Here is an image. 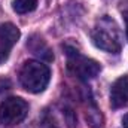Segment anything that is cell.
I'll return each instance as SVG.
<instances>
[{
	"label": "cell",
	"instance_id": "8",
	"mask_svg": "<svg viewBox=\"0 0 128 128\" xmlns=\"http://www.w3.org/2000/svg\"><path fill=\"white\" fill-rule=\"evenodd\" d=\"M27 48L33 55H36L37 58H40L42 61L51 63L54 60V54L51 51V48L48 46V43L39 36V34H33L30 39L27 40Z\"/></svg>",
	"mask_w": 128,
	"mask_h": 128
},
{
	"label": "cell",
	"instance_id": "3",
	"mask_svg": "<svg viewBox=\"0 0 128 128\" xmlns=\"http://www.w3.org/2000/svg\"><path fill=\"white\" fill-rule=\"evenodd\" d=\"M63 48L66 51V57H67V70L74 78H78L80 80H90V79H94L100 73L101 67L96 60L82 55L73 46L64 45Z\"/></svg>",
	"mask_w": 128,
	"mask_h": 128
},
{
	"label": "cell",
	"instance_id": "11",
	"mask_svg": "<svg viewBox=\"0 0 128 128\" xmlns=\"http://www.w3.org/2000/svg\"><path fill=\"white\" fill-rule=\"evenodd\" d=\"M122 128H128V113L124 115V118H122Z\"/></svg>",
	"mask_w": 128,
	"mask_h": 128
},
{
	"label": "cell",
	"instance_id": "4",
	"mask_svg": "<svg viewBox=\"0 0 128 128\" xmlns=\"http://www.w3.org/2000/svg\"><path fill=\"white\" fill-rule=\"evenodd\" d=\"M28 104L21 97H9L0 103V124L15 125L26 119Z\"/></svg>",
	"mask_w": 128,
	"mask_h": 128
},
{
	"label": "cell",
	"instance_id": "9",
	"mask_svg": "<svg viewBox=\"0 0 128 128\" xmlns=\"http://www.w3.org/2000/svg\"><path fill=\"white\" fill-rule=\"evenodd\" d=\"M90 104L91 106H88V110H86V121L92 128H101L103 127V116L92 100L90 101Z\"/></svg>",
	"mask_w": 128,
	"mask_h": 128
},
{
	"label": "cell",
	"instance_id": "5",
	"mask_svg": "<svg viewBox=\"0 0 128 128\" xmlns=\"http://www.w3.org/2000/svg\"><path fill=\"white\" fill-rule=\"evenodd\" d=\"M20 36H21L20 28L15 24L12 22L0 24V66L9 58L10 51L18 42Z\"/></svg>",
	"mask_w": 128,
	"mask_h": 128
},
{
	"label": "cell",
	"instance_id": "6",
	"mask_svg": "<svg viewBox=\"0 0 128 128\" xmlns=\"http://www.w3.org/2000/svg\"><path fill=\"white\" fill-rule=\"evenodd\" d=\"M46 122L52 128H74L76 127V116L74 112L67 106L54 107L52 112L46 113Z\"/></svg>",
	"mask_w": 128,
	"mask_h": 128
},
{
	"label": "cell",
	"instance_id": "10",
	"mask_svg": "<svg viewBox=\"0 0 128 128\" xmlns=\"http://www.w3.org/2000/svg\"><path fill=\"white\" fill-rule=\"evenodd\" d=\"M37 6V0H14L12 9L16 14H28L33 12Z\"/></svg>",
	"mask_w": 128,
	"mask_h": 128
},
{
	"label": "cell",
	"instance_id": "7",
	"mask_svg": "<svg viewBox=\"0 0 128 128\" xmlns=\"http://www.w3.org/2000/svg\"><path fill=\"white\" fill-rule=\"evenodd\" d=\"M128 104V76L118 78L110 88V106L121 109Z\"/></svg>",
	"mask_w": 128,
	"mask_h": 128
},
{
	"label": "cell",
	"instance_id": "12",
	"mask_svg": "<svg viewBox=\"0 0 128 128\" xmlns=\"http://www.w3.org/2000/svg\"><path fill=\"white\" fill-rule=\"evenodd\" d=\"M124 18H125V32H127V39H128V12L124 14Z\"/></svg>",
	"mask_w": 128,
	"mask_h": 128
},
{
	"label": "cell",
	"instance_id": "2",
	"mask_svg": "<svg viewBox=\"0 0 128 128\" xmlns=\"http://www.w3.org/2000/svg\"><path fill=\"white\" fill-rule=\"evenodd\" d=\"M51 79V70L42 61H26L20 70V82L28 92L39 94L45 91Z\"/></svg>",
	"mask_w": 128,
	"mask_h": 128
},
{
	"label": "cell",
	"instance_id": "1",
	"mask_svg": "<svg viewBox=\"0 0 128 128\" xmlns=\"http://www.w3.org/2000/svg\"><path fill=\"white\" fill-rule=\"evenodd\" d=\"M91 39L98 49L109 54H119L122 49V34L116 21L110 16H103L96 22Z\"/></svg>",
	"mask_w": 128,
	"mask_h": 128
}]
</instances>
